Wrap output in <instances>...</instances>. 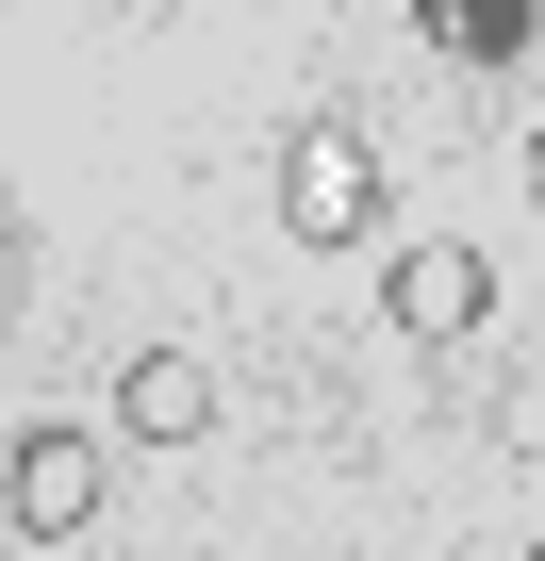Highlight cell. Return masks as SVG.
I'll list each match as a JSON object with an SVG mask.
<instances>
[{
    "instance_id": "6da1fadb",
    "label": "cell",
    "mask_w": 545,
    "mask_h": 561,
    "mask_svg": "<svg viewBox=\"0 0 545 561\" xmlns=\"http://www.w3.org/2000/svg\"><path fill=\"white\" fill-rule=\"evenodd\" d=\"M282 231H298V248H364V231H381V149H364L348 116H315V133L282 149Z\"/></svg>"
},
{
    "instance_id": "7a4b0ae2",
    "label": "cell",
    "mask_w": 545,
    "mask_h": 561,
    "mask_svg": "<svg viewBox=\"0 0 545 561\" xmlns=\"http://www.w3.org/2000/svg\"><path fill=\"white\" fill-rule=\"evenodd\" d=\"M0 512H18V545H83L100 528V446L50 413V430H18V462H0Z\"/></svg>"
},
{
    "instance_id": "3957f363",
    "label": "cell",
    "mask_w": 545,
    "mask_h": 561,
    "mask_svg": "<svg viewBox=\"0 0 545 561\" xmlns=\"http://www.w3.org/2000/svg\"><path fill=\"white\" fill-rule=\"evenodd\" d=\"M381 314H397V347H463V331L496 314V264H479L463 231H430V248H397V280H381Z\"/></svg>"
},
{
    "instance_id": "277c9868",
    "label": "cell",
    "mask_w": 545,
    "mask_h": 561,
    "mask_svg": "<svg viewBox=\"0 0 545 561\" xmlns=\"http://www.w3.org/2000/svg\"><path fill=\"white\" fill-rule=\"evenodd\" d=\"M116 430H133V446H198V430H215V364H198V347H133V364H116Z\"/></svg>"
},
{
    "instance_id": "5b68a950",
    "label": "cell",
    "mask_w": 545,
    "mask_h": 561,
    "mask_svg": "<svg viewBox=\"0 0 545 561\" xmlns=\"http://www.w3.org/2000/svg\"><path fill=\"white\" fill-rule=\"evenodd\" d=\"M413 34L463 50V67H512V50H529V0H413Z\"/></svg>"
}]
</instances>
